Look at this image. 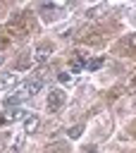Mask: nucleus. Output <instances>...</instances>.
<instances>
[{
    "instance_id": "nucleus-1",
    "label": "nucleus",
    "mask_w": 136,
    "mask_h": 153,
    "mask_svg": "<svg viewBox=\"0 0 136 153\" xmlns=\"http://www.w3.org/2000/svg\"><path fill=\"white\" fill-rule=\"evenodd\" d=\"M43 88V79H31V81H26V84H21L19 88H14L19 96H21V100L24 98H31V96H36L38 91Z\"/></svg>"
},
{
    "instance_id": "nucleus-2",
    "label": "nucleus",
    "mask_w": 136,
    "mask_h": 153,
    "mask_svg": "<svg viewBox=\"0 0 136 153\" xmlns=\"http://www.w3.org/2000/svg\"><path fill=\"white\" fill-rule=\"evenodd\" d=\"M62 103H64V91H60V88H52L50 93H48V112H55V110H60L62 108Z\"/></svg>"
},
{
    "instance_id": "nucleus-3",
    "label": "nucleus",
    "mask_w": 136,
    "mask_h": 153,
    "mask_svg": "<svg viewBox=\"0 0 136 153\" xmlns=\"http://www.w3.org/2000/svg\"><path fill=\"white\" fill-rule=\"evenodd\" d=\"M29 117V112L24 110V108H14V110H10V112H5L2 117H0V124H7V122H17V120H26Z\"/></svg>"
},
{
    "instance_id": "nucleus-4",
    "label": "nucleus",
    "mask_w": 136,
    "mask_h": 153,
    "mask_svg": "<svg viewBox=\"0 0 136 153\" xmlns=\"http://www.w3.org/2000/svg\"><path fill=\"white\" fill-rule=\"evenodd\" d=\"M38 10H41V14H43L45 22H52L55 14H57V5H55V2H41Z\"/></svg>"
},
{
    "instance_id": "nucleus-5",
    "label": "nucleus",
    "mask_w": 136,
    "mask_h": 153,
    "mask_svg": "<svg viewBox=\"0 0 136 153\" xmlns=\"http://www.w3.org/2000/svg\"><path fill=\"white\" fill-rule=\"evenodd\" d=\"M50 55H52V48H50V45H41V48L33 53V62H36V65H45V62L50 60Z\"/></svg>"
},
{
    "instance_id": "nucleus-6",
    "label": "nucleus",
    "mask_w": 136,
    "mask_h": 153,
    "mask_svg": "<svg viewBox=\"0 0 136 153\" xmlns=\"http://www.w3.org/2000/svg\"><path fill=\"white\" fill-rule=\"evenodd\" d=\"M38 127H41V117L38 115H29L24 120V134H33Z\"/></svg>"
},
{
    "instance_id": "nucleus-7",
    "label": "nucleus",
    "mask_w": 136,
    "mask_h": 153,
    "mask_svg": "<svg viewBox=\"0 0 136 153\" xmlns=\"http://www.w3.org/2000/svg\"><path fill=\"white\" fill-rule=\"evenodd\" d=\"M107 10H110L107 5H98V7H91V10L86 12V17H88V19H95V17H103V14H107Z\"/></svg>"
},
{
    "instance_id": "nucleus-8",
    "label": "nucleus",
    "mask_w": 136,
    "mask_h": 153,
    "mask_svg": "<svg viewBox=\"0 0 136 153\" xmlns=\"http://www.w3.org/2000/svg\"><path fill=\"white\" fill-rule=\"evenodd\" d=\"M84 129H86V124H84V122H79V124H74V127H69V129H67V136H69V139H79V136L84 134Z\"/></svg>"
},
{
    "instance_id": "nucleus-9",
    "label": "nucleus",
    "mask_w": 136,
    "mask_h": 153,
    "mask_svg": "<svg viewBox=\"0 0 136 153\" xmlns=\"http://www.w3.org/2000/svg\"><path fill=\"white\" fill-rule=\"evenodd\" d=\"M2 103H5V108H12V105H19V103H21V96H19L17 91H12L10 96H5V100H2Z\"/></svg>"
},
{
    "instance_id": "nucleus-10",
    "label": "nucleus",
    "mask_w": 136,
    "mask_h": 153,
    "mask_svg": "<svg viewBox=\"0 0 136 153\" xmlns=\"http://www.w3.org/2000/svg\"><path fill=\"white\" fill-rule=\"evenodd\" d=\"M105 65V57H91L88 62H86V69H91V72H95V69H100Z\"/></svg>"
},
{
    "instance_id": "nucleus-11",
    "label": "nucleus",
    "mask_w": 136,
    "mask_h": 153,
    "mask_svg": "<svg viewBox=\"0 0 136 153\" xmlns=\"http://www.w3.org/2000/svg\"><path fill=\"white\" fill-rule=\"evenodd\" d=\"M14 81H17V76H14L12 72H10V74H2V79H0V88H10Z\"/></svg>"
},
{
    "instance_id": "nucleus-12",
    "label": "nucleus",
    "mask_w": 136,
    "mask_h": 153,
    "mask_svg": "<svg viewBox=\"0 0 136 153\" xmlns=\"http://www.w3.org/2000/svg\"><path fill=\"white\" fill-rule=\"evenodd\" d=\"M84 67H86V62H84L81 57H74V60H72V65H69V69H72L74 74H79V72H81Z\"/></svg>"
},
{
    "instance_id": "nucleus-13",
    "label": "nucleus",
    "mask_w": 136,
    "mask_h": 153,
    "mask_svg": "<svg viewBox=\"0 0 136 153\" xmlns=\"http://www.w3.org/2000/svg\"><path fill=\"white\" fill-rule=\"evenodd\" d=\"M21 143H24V134H19V136L12 141V153H17V151L21 148Z\"/></svg>"
},
{
    "instance_id": "nucleus-14",
    "label": "nucleus",
    "mask_w": 136,
    "mask_h": 153,
    "mask_svg": "<svg viewBox=\"0 0 136 153\" xmlns=\"http://www.w3.org/2000/svg\"><path fill=\"white\" fill-rule=\"evenodd\" d=\"M126 48H129L131 53H136V33H131V36H126Z\"/></svg>"
},
{
    "instance_id": "nucleus-15",
    "label": "nucleus",
    "mask_w": 136,
    "mask_h": 153,
    "mask_svg": "<svg viewBox=\"0 0 136 153\" xmlns=\"http://www.w3.org/2000/svg\"><path fill=\"white\" fill-rule=\"evenodd\" d=\"M57 79H60L62 84H69V81H72V74H69V72H60V74H57Z\"/></svg>"
},
{
    "instance_id": "nucleus-16",
    "label": "nucleus",
    "mask_w": 136,
    "mask_h": 153,
    "mask_svg": "<svg viewBox=\"0 0 136 153\" xmlns=\"http://www.w3.org/2000/svg\"><path fill=\"white\" fill-rule=\"evenodd\" d=\"M7 141H10V134H2V136H0V153H5V146H7Z\"/></svg>"
},
{
    "instance_id": "nucleus-17",
    "label": "nucleus",
    "mask_w": 136,
    "mask_h": 153,
    "mask_svg": "<svg viewBox=\"0 0 136 153\" xmlns=\"http://www.w3.org/2000/svg\"><path fill=\"white\" fill-rule=\"evenodd\" d=\"M84 153H98V146H86Z\"/></svg>"
},
{
    "instance_id": "nucleus-18",
    "label": "nucleus",
    "mask_w": 136,
    "mask_h": 153,
    "mask_svg": "<svg viewBox=\"0 0 136 153\" xmlns=\"http://www.w3.org/2000/svg\"><path fill=\"white\" fill-rule=\"evenodd\" d=\"M5 43H7V41H5V38H2V36H0V45H5Z\"/></svg>"
},
{
    "instance_id": "nucleus-19",
    "label": "nucleus",
    "mask_w": 136,
    "mask_h": 153,
    "mask_svg": "<svg viewBox=\"0 0 136 153\" xmlns=\"http://www.w3.org/2000/svg\"><path fill=\"white\" fill-rule=\"evenodd\" d=\"M2 60H5V57H2V55H0V65H2Z\"/></svg>"
}]
</instances>
